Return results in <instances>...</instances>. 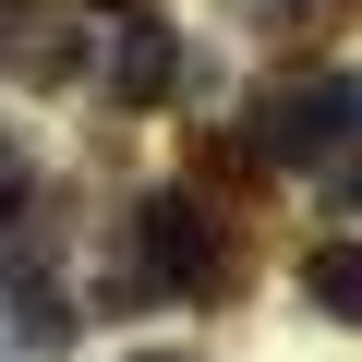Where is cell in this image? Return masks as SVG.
Masks as SVG:
<instances>
[{
    "instance_id": "obj_1",
    "label": "cell",
    "mask_w": 362,
    "mask_h": 362,
    "mask_svg": "<svg viewBox=\"0 0 362 362\" xmlns=\"http://www.w3.org/2000/svg\"><path fill=\"white\" fill-rule=\"evenodd\" d=\"M121 302H145V290H181V302H230L242 290V230L218 218V206H194V194H145L133 206V242H121V278H109Z\"/></svg>"
},
{
    "instance_id": "obj_2",
    "label": "cell",
    "mask_w": 362,
    "mask_h": 362,
    "mask_svg": "<svg viewBox=\"0 0 362 362\" xmlns=\"http://www.w3.org/2000/svg\"><path fill=\"white\" fill-rule=\"evenodd\" d=\"M362 133V85L350 73H290V85H266L254 97V157H278V169H314V157H338Z\"/></svg>"
},
{
    "instance_id": "obj_3",
    "label": "cell",
    "mask_w": 362,
    "mask_h": 362,
    "mask_svg": "<svg viewBox=\"0 0 362 362\" xmlns=\"http://www.w3.org/2000/svg\"><path fill=\"white\" fill-rule=\"evenodd\" d=\"M0 73L13 85H73L85 73V25H61V0H0Z\"/></svg>"
},
{
    "instance_id": "obj_4",
    "label": "cell",
    "mask_w": 362,
    "mask_h": 362,
    "mask_svg": "<svg viewBox=\"0 0 362 362\" xmlns=\"http://www.w3.org/2000/svg\"><path fill=\"white\" fill-rule=\"evenodd\" d=\"M169 85H181V37H169V25H133V37L109 49V97H121V109H157Z\"/></svg>"
},
{
    "instance_id": "obj_5",
    "label": "cell",
    "mask_w": 362,
    "mask_h": 362,
    "mask_svg": "<svg viewBox=\"0 0 362 362\" xmlns=\"http://www.w3.org/2000/svg\"><path fill=\"white\" fill-rule=\"evenodd\" d=\"M302 302L338 314V326H362V242H314L302 254Z\"/></svg>"
},
{
    "instance_id": "obj_6",
    "label": "cell",
    "mask_w": 362,
    "mask_h": 362,
    "mask_svg": "<svg viewBox=\"0 0 362 362\" xmlns=\"http://www.w3.org/2000/svg\"><path fill=\"white\" fill-rule=\"evenodd\" d=\"M13 338H25V350H73V302L25 278V290H13Z\"/></svg>"
},
{
    "instance_id": "obj_7",
    "label": "cell",
    "mask_w": 362,
    "mask_h": 362,
    "mask_svg": "<svg viewBox=\"0 0 362 362\" xmlns=\"http://www.w3.org/2000/svg\"><path fill=\"white\" fill-rule=\"evenodd\" d=\"M13 181H25V157H13V133H0V206H13Z\"/></svg>"
},
{
    "instance_id": "obj_8",
    "label": "cell",
    "mask_w": 362,
    "mask_h": 362,
    "mask_svg": "<svg viewBox=\"0 0 362 362\" xmlns=\"http://www.w3.org/2000/svg\"><path fill=\"white\" fill-rule=\"evenodd\" d=\"M133 362H206V350H133Z\"/></svg>"
},
{
    "instance_id": "obj_9",
    "label": "cell",
    "mask_w": 362,
    "mask_h": 362,
    "mask_svg": "<svg viewBox=\"0 0 362 362\" xmlns=\"http://www.w3.org/2000/svg\"><path fill=\"white\" fill-rule=\"evenodd\" d=\"M97 13H145V0H97Z\"/></svg>"
},
{
    "instance_id": "obj_10",
    "label": "cell",
    "mask_w": 362,
    "mask_h": 362,
    "mask_svg": "<svg viewBox=\"0 0 362 362\" xmlns=\"http://www.w3.org/2000/svg\"><path fill=\"white\" fill-rule=\"evenodd\" d=\"M350 206H362V169H350Z\"/></svg>"
}]
</instances>
